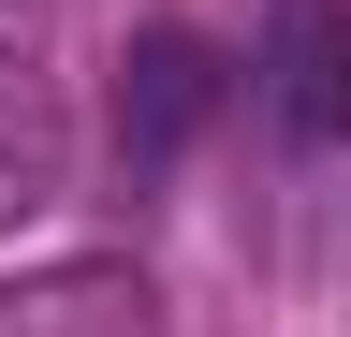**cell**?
<instances>
[{
    "instance_id": "cell-2",
    "label": "cell",
    "mask_w": 351,
    "mask_h": 337,
    "mask_svg": "<svg viewBox=\"0 0 351 337\" xmlns=\"http://www.w3.org/2000/svg\"><path fill=\"white\" fill-rule=\"evenodd\" d=\"M0 337H161V293L132 264H29L0 279Z\"/></svg>"
},
{
    "instance_id": "cell-3",
    "label": "cell",
    "mask_w": 351,
    "mask_h": 337,
    "mask_svg": "<svg viewBox=\"0 0 351 337\" xmlns=\"http://www.w3.org/2000/svg\"><path fill=\"white\" fill-rule=\"evenodd\" d=\"M219 103V59L191 45V30H147V45L117 59V147L132 161H161V147H191V117Z\"/></svg>"
},
{
    "instance_id": "cell-4",
    "label": "cell",
    "mask_w": 351,
    "mask_h": 337,
    "mask_svg": "<svg viewBox=\"0 0 351 337\" xmlns=\"http://www.w3.org/2000/svg\"><path fill=\"white\" fill-rule=\"evenodd\" d=\"M59 103H44V73H0V220H29V205H59Z\"/></svg>"
},
{
    "instance_id": "cell-1",
    "label": "cell",
    "mask_w": 351,
    "mask_h": 337,
    "mask_svg": "<svg viewBox=\"0 0 351 337\" xmlns=\"http://www.w3.org/2000/svg\"><path fill=\"white\" fill-rule=\"evenodd\" d=\"M263 103L307 147H351V0H278L263 15Z\"/></svg>"
}]
</instances>
